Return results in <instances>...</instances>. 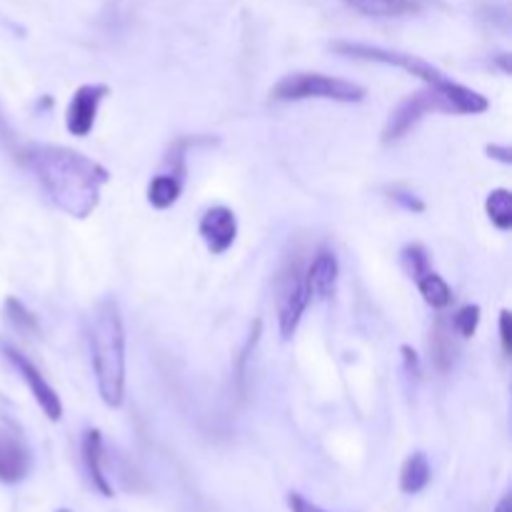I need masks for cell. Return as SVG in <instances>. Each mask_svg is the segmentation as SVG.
<instances>
[{"instance_id":"6da1fadb","label":"cell","mask_w":512,"mask_h":512,"mask_svg":"<svg viewBox=\"0 0 512 512\" xmlns=\"http://www.w3.org/2000/svg\"><path fill=\"white\" fill-rule=\"evenodd\" d=\"M40 188L63 213L88 218L100 203L110 173L100 163L63 145H33L23 155Z\"/></svg>"},{"instance_id":"7a4b0ae2","label":"cell","mask_w":512,"mask_h":512,"mask_svg":"<svg viewBox=\"0 0 512 512\" xmlns=\"http://www.w3.org/2000/svg\"><path fill=\"white\" fill-rule=\"evenodd\" d=\"M88 350L100 400L120 408L125 400V328L113 298H103L88 318Z\"/></svg>"},{"instance_id":"3957f363","label":"cell","mask_w":512,"mask_h":512,"mask_svg":"<svg viewBox=\"0 0 512 512\" xmlns=\"http://www.w3.org/2000/svg\"><path fill=\"white\" fill-rule=\"evenodd\" d=\"M488 108V98L480 95L478 90L455 83V80L450 78H443L440 83L428 85V88L420 90V93L408 95V98L390 113L388 123H385L383 128V143H398L400 138H405V135L430 113L480 115Z\"/></svg>"},{"instance_id":"277c9868","label":"cell","mask_w":512,"mask_h":512,"mask_svg":"<svg viewBox=\"0 0 512 512\" xmlns=\"http://www.w3.org/2000/svg\"><path fill=\"white\" fill-rule=\"evenodd\" d=\"M273 100H333V103H360L365 100L363 85L353 80L333 78L325 73H290L280 78L270 90Z\"/></svg>"},{"instance_id":"5b68a950","label":"cell","mask_w":512,"mask_h":512,"mask_svg":"<svg viewBox=\"0 0 512 512\" xmlns=\"http://www.w3.org/2000/svg\"><path fill=\"white\" fill-rule=\"evenodd\" d=\"M330 48L335 50L343 58H353V60H368V63H380V65H395V68L405 70L413 78H420L425 85L440 83L445 78L443 70L435 68L433 63L428 60L418 58V55L410 53H400V50H388L380 48V45H368V43H350V40H335Z\"/></svg>"},{"instance_id":"8992f818","label":"cell","mask_w":512,"mask_h":512,"mask_svg":"<svg viewBox=\"0 0 512 512\" xmlns=\"http://www.w3.org/2000/svg\"><path fill=\"white\" fill-rule=\"evenodd\" d=\"M310 303L308 283H305V273L293 265L283 273L280 280V295H278V328L280 338L290 340L298 330L300 320H303L305 308Z\"/></svg>"},{"instance_id":"52a82bcc","label":"cell","mask_w":512,"mask_h":512,"mask_svg":"<svg viewBox=\"0 0 512 512\" xmlns=\"http://www.w3.org/2000/svg\"><path fill=\"white\" fill-rule=\"evenodd\" d=\"M3 353H5V358H8V363L15 368V373L20 375V380L28 385L30 395H33L35 403L40 405V410L45 413V418L53 420V423H58V420L63 418V403H60V398H58V393L53 390V385H50L48 380H45V375L35 368L33 360L25 358L20 350L10 348V345H3Z\"/></svg>"},{"instance_id":"ba28073f","label":"cell","mask_w":512,"mask_h":512,"mask_svg":"<svg viewBox=\"0 0 512 512\" xmlns=\"http://www.w3.org/2000/svg\"><path fill=\"white\" fill-rule=\"evenodd\" d=\"M108 93L110 88L103 83H88L75 90L68 103V110H65V128H68L70 135H75V138L90 135L95 118H98L100 103H103Z\"/></svg>"},{"instance_id":"9c48e42d","label":"cell","mask_w":512,"mask_h":512,"mask_svg":"<svg viewBox=\"0 0 512 512\" xmlns=\"http://www.w3.org/2000/svg\"><path fill=\"white\" fill-rule=\"evenodd\" d=\"M198 233L210 253L223 255L233 248L235 238H238V218L225 205H215V208L205 210V215L200 218Z\"/></svg>"},{"instance_id":"30bf717a","label":"cell","mask_w":512,"mask_h":512,"mask_svg":"<svg viewBox=\"0 0 512 512\" xmlns=\"http://www.w3.org/2000/svg\"><path fill=\"white\" fill-rule=\"evenodd\" d=\"M340 263L338 255L328 248H320L315 258L310 260L308 270H305V283H308L310 300H328L335 295L338 288Z\"/></svg>"},{"instance_id":"8fae6325","label":"cell","mask_w":512,"mask_h":512,"mask_svg":"<svg viewBox=\"0 0 512 512\" xmlns=\"http://www.w3.org/2000/svg\"><path fill=\"white\" fill-rule=\"evenodd\" d=\"M30 473V453L18 435L0 430V483L15 485Z\"/></svg>"},{"instance_id":"7c38bea8","label":"cell","mask_w":512,"mask_h":512,"mask_svg":"<svg viewBox=\"0 0 512 512\" xmlns=\"http://www.w3.org/2000/svg\"><path fill=\"white\" fill-rule=\"evenodd\" d=\"M103 460H105L103 435H100V430H88L83 438L85 470H88L93 488L98 490L103 498H113V485L108 483V475H105V470H103Z\"/></svg>"},{"instance_id":"4fadbf2b","label":"cell","mask_w":512,"mask_h":512,"mask_svg":"<svg viewBox=\"0 0 512 512\" xmlns=\"http://www.w3.org/2000/svg\"><path fill=\"white\" fill-rule=\"evenodd\" d=\"M455 330L453 325L445 323L443 318L438 320V325L430 333V358H433V365L440 370V373H448L455 363Z\"/></svg>"},{"instance_id":"5bb4252c","label":"cell","mask_w":512,"mask_h":512,"mask_svg":"<svg viewBox=\"0 0 512 512\" xmlns=\"http://www.w3.org/2000/svg\"><path fill=\"white\" fill-rule=\"evenodd\" d=\"M430 478H433V468H430L428 455L413 453L400 470V490L405 495H418L420 490L428 488Z\"/></svg>"},{"instance_id":"9a60e30c","label":"cell","mask_w":512,"mask_h":512,"mask_svg":"<svg viewBox=\"0 0 512 512\" xmlns=\"http://www.w3.org/2000/svg\"><path fill=\"white\" fill-rule=\"evenodd\" d=\"M180 190H183V180L180 175L163 173L155 175L148 185V203L158 210H168L178 203Z\"/></svg>"},{"instance_id":"2e32d148","label":"cell","mask_w":512,"mask_h":512,"mask_svg":"<svg viewBox=\"0 0 512 512\" xmlns=\"http://www.w3.org/2000/svg\"><path fill=\"white\" fill-rule=\"evenodd\" d=\"M415 283H418L420 295H423V300L430 305V308L443 310L453 303V290H450V285L445 283L443 275H438L435 270H428L425 275H420Z\"/></svg>"},{"instance_id":"e0dca14e","label":"cell","mask_w":512,"mask_h":512,"mask_svg":"<svg viewBox=\"0 0 512 512\" xmlns=\"http://www.w3.org/2000/svg\"><path fill=\"white\" fill-rule=\"evenodd\" d=\"M485 210H488V218L495 228H512V193L508 188L493 190V193L488 195V200H485Z\"/></svg>"},{"instance_id":"ac0fdd59","label":"cell","mask_w":512,"mask_h":512,"mask_svg":"<svg viewBox=\"0 0 512 512\" xmlns=\"http://www.w3.org/2000/svg\"><path fill=\"white\" fill-rule=\"evenodd\" d=\"M355 10L365 15H378V18H388V15H403L418 8L415 0H348Z\"/></svg>"},{"instance_id":"d6986e66","label":"cell","mask_w":512,"mask_h":512,"mask_svg":"<svg viewBox=\"0 0 512 512\" xmlns=\"http://www.w3.org/2000/svg\"><path fill=\"white\" fill-rule=\"evenodd\" d=\"M450 325H453L455 335H460L463 340L473 338L475 330H478L480 325V308L478 305H463V308L453 315Z\"/></svg>"},{"instance_id":"ffe728a7","label":"cell","mask_w":512,"mask_h":512,"mask_svg":"<svg viewBox=\"0 0 512 512\" xmlns=\"http://www.w3.org/2000/svg\"><path fill=\"white\" fill-rule=\"evenodd\" d=\"M403 265L413 280H418L420 275L428 273L430 260H428V253H425L423 245H408V248L403 250Z\"/></svg>"},{"instance_id":"44dd1931","label":"cell","mask_w":512,"mask_h":512,"mask_svg":"<svg viewBox=\"0 0 512 512\" xmlns=\"http://www.w3.org/2000/svg\"><path fill=\"white\" fill-rule=\"evenodd\" d=\"M5 310H8V318H10V323L15 325V328H18V330H35V318L15 298L5 300Z\"/></svg>"},{"instance_id":"7402d4cb","label":"cell","mask_w":512,"mask_h":512,"mask_svg":"<svg viewBox=\"0 0 512 512\" xmlns=\"http://www.w3.org/2000/svg\"><path fill=\"white\" fill-rule=\"evenodd\" d=\"M500 340H503L505 355H510V350H512V315H510V310H503V313H500Z\"/></svg>"},{"instance_id":"603a6c76","label":"cell","mask_w":512,"mask_h":512,"mask_svg":"<svg viewBox=\"0 0 512 512\" xmlns=\"http://www.w3.org/2000/svg\"><path fill=\"white\" fill-rule=\"evenodd\" d=\"M288 508L293 512H325L323 508H318V505L310 503V500H305L303 495H298V493L288 495Z\"/></svg>"},{"instance_id":"cb8c5ba5","label":"cell","mask_w":512,"mask_h":512,"mask_svg":"<svg viewBox=\"0 0 512 512\" xmlns=\"http://www.w3.org/2000/svg\"><path fill=\"white\" fill-rule=\"evenodd\" d=\"M403 355H405V363H408V370H413L415 375H420V360H418V355H415V350H410L408 345H405Z\"/></svg>"},{"instance_id":"d4e9b609","label":"cell","mask_w":512,"mask_h":512,"mask_svg":"<svg viewBox=\"0 0 512 512\" xmlns=\"http://www.w3.org/2000/svg\"><path fill=\"white\" fill-rule=\"evenodd\" d=\"M488 153H490V158H498V160H503V163H512L510 148H500V145H488Z\"/></svg>"},{"instance_id":"484cf974","label":"cell","mask_w":512,"mask_h":512,"mask_svg":"<svg viewBox=\"0 0 512 512\" xmlns=\"http://www.w3.org/2000/svg\"><path fill=\"white\" fill-rule=\"evenodd\" d=\"M495 512H512V505H510V495H505L503 500H500V505L495 508Z\"/></svg>"},{"instance_id":"4316f807","label":"cell","mask_w":512,"mask_h":512,"mask_svg":"<svg viewBox=\"0 0 512 512\" xmlns=\"http://www.w3.org/2000/svg\"><path fill=\"white\" fill-rule=\"evenodd\" d=\"M5 135H8V128H5V120L3 115H0V138H5Z\"/></svg>"},{"instance_id":"83f0119b","label":"cell","mask_w":512,"mask_h":512,"mask_svg":"<svg viewBox=\"0 0 512 512\" xmlns=\"http://www.w3.org/2000/svg\"><path fill=\"white\" fill-rule=\"evenodd\" d=\"M58 512H70V510H58Z\"/></svg>"}]
</instances>
